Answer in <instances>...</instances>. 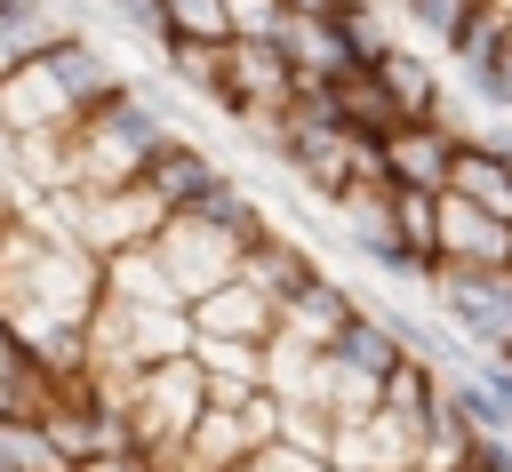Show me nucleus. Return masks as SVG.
I'll use <instances>...</instances> for the list:
<instances>
[{
	"mask_svg": "<svg viewBox=\"0 0 512 472\" xmlns=\"http://www.w3.org/2000/svg\"><path fill=\"white\" fill-rule=\"evenodd\" d=\"M320 352H328L336 368H352V376H368V384H384V376H392V368L408 360V344L392 336V320H384L376 304H360V312H352L344 328H328V336H320Z\"/></svg>",
	"mask_w": 512,
	"mask_h": 472,
	"instance_id": "obj_13",
	"label": "nucleus"
},
{
	"mask_svg": "<svg viewBox=\"0 0 512 472\" xmlns=\"http://www.w3.org/2000/svg\"><path fill=\"white\" fill-rule=\"evenodd\" d=\"M456 120L440 112V120H400V128H384L368 152H376V168L392 176V184H416V192H448V160H456Z\"/></svg>",
	"mask_w": 512,
	"mask_h": 472,
	"instance_id": "obj_10",
	"label": "nucleus"
},
{
	"mask_svg": "<svg viewBox=\"0 0 512 472\" xmlns=\"http://www.w3.org/2000/svg\"><path fill=\"white\" fill-rule=\"evenodd\" d=\"M280 16H288L280 0H232V40L240 32H280Z\"/></svg>",
	"mask_w": 512,
	"mask_h": 472,
	"instance_id": "obj_25",
	"label": "nucleus"
},
{
	"mask_svg": "<svg viewBox=\"0 0 512 472\" xmlns=\"http://www.w3.org/2000/svg\"><path fill=\"white\" fill-rule=\"evenodd\" d=\"M176 96L160 80H128L104 112L56 136V192H120L152 168L160 144H176Z\"/></svg>",
	"mask_w": 512,
	"mask_h": 472,
	"instance_id": "obj_3",
	"label": "nucleus"
},
{
	"mask_svg": "<svg viewBox=\"0 0 512 472\" xmlns=\"http://www.w3.org/2000/svg\"><path fill=\"white\" fill-rule=\"evenodd\" d=\"M0 472H72V456L48 440L40 416H0Z\"/></svg>",
	"mask_w": 512,
	"mask_h": 472,
	"instance_id": "obj_21",
	"label": "nucleus"
},
{
	"mask_svg": "<svg viewBox=\"0 0 512 472\" xmlns=\"http://www.w3.org/2000/svg\"><path fill=\"white\" fill-rule=\"evenodd\" d=\"M504 272H512V264H504Z\"/></svg>",
	"mask_w": 512,
	"mask_h": 472,
	"instance_id": "obj_30",
	"label": "nucleus"
},
{
	"mask_svg": "<svg viewBox=\"0 0 512 472\" xmlns=\"http://www.w3.org/2000/svg\"><path fill=\"white\" fill-rule=\"evenodd\" d=\"M424 432L432 424H416V416H400L392 400H376L368 416H352L344 432H336V472H416L424 464Z\"/></svg>",
	"mask_w": 512,
	"mask_h": 472,
	"instance_id": "obj_8",
	"label": "nucleus"
},
{
	"mask_svg": "<svg viewBox=\"0 0 512 472\" xmlns=\"http://www.w3.org/2000/svg\"><path fill=\"white\" fill-rule=\"evenodd\" d=\"M96 304H104V256L40 216L0 208V312L32 336L40 368H88Z\"/></svg>",
	"mask_w": 512,
	"mask_h": 472,
	"instance_id": "obj_1",
	"label": "nucleus"
},
{
	"mask_svg": "<svg viewBox=\"0 0 512 472\" xmlns=\"http://www.w3.org/2000/svg\"><path fill=\"white\" fill-rule=\"evenodd\" d=\"M368 72H376L392 120H440V112H448V88H440V64H432V56H416V48H384Z\"/></svg>",
	"mask_w": 512,
	"mask_h": 472,
	"instance_id": "obj_14",
	"label": "nucleus"
},
{
	"mask_svg": "<svg viewBox=\"0 0 512 472\" xmlns=\"http://www.w3.org/2000/svg\"><path fill=\"white\" fill-rule=\"evenodd\" d=\"M400 16H408L432 48H448V56H464V48L480 40V24H488L480 0H400Z\"/></svg>",
	"mask_w": 512,
	"mask_h": 472,
	"instance_id": "obj_18",
	"label": "nucleus"
},
{
	"mask_svg": "<svg viewBox=\"0 0 512 472\" xmlns=\"http://www.w3.org/2000/svg\"><path fill=\"white\" fill-rule=\"evenodd\" d=\"M248 248H256V240H248L240 224H224V216H168V232L152 240V256H160V272L176 280V296H184V304H200L208 288L240 280Z\"/></svg>",
	"mask_w": 512,
	"mask_h": 472,
	"instance_id": "obj_7",
	"label": "nucleus"
},
{
	"mask_svg": "<svg viewBox=\"0 0 512 472\" xmlns=\"http://www.w3.org/2000/svg\"><path fill=\"white\" fill-rule=\"evenodd\" d=\"M56 32H64L56 0H0V80H8L16 64H32Z\"/></svg>",
	"mask_w": 512,
	"mask_h": 472,
	"instance_id": "obj_17",
	"label": "nucleus"
},
{
	"mask_svg": "<svg viewBox=\"0 0 512 472\" xmlns=\"http://www.w3.org/2000/svg\"><path fill=\"white\" fill-rule=\"evenodd\" d=\"M248 456H256V432H248V416L208 400V416L184 432V448L168 456V472H232V464H248Z\"/></svg>",
	"mask_w": 512,
	"mask_h": 472,
	"instance_id": "obj_15",
	"label": "nucleus"
},
{
	"mask_svg": "<svg viewBox=\"0 0 512 472\" xmlns=\"http://www.w3.org/2000/svg\"><path fill=\"white\" fill-rule=\"evenodd\" d=\"M96 8H104L112 24H128V32H144L152 48H168V8H160V0H96Z\"/></svg>",
	"mask_w": 512,
	"mask_h": 472,
	"instance_id": "obj_23",
	"label": "nucleus"
},
{
	"mask_svg": "<svg viewBox=\"0 0 512 472\" xmlns=\"http://www.w3.org/2000/svg\"><path fill=\"white\" fill-rule=\"evenodd\" d=\"M312 272H320V264H312L296 240H280V232H264V240L248 248V264H240V280H256V288H264V296H280V304H288Z\"/></svg>",
	"mask_w": 512,
	"mask_h": 472,
	"instance_id": "obj_19",
	"label": "nucleus"
},
{
	"mask_svg": "<svg viewBox=\"0 0 512 472\" xmlns=\"http://www.w3.org/2000/svg\"><path fill=\"white\" fill-rule=\"evenodd\" d=\"M280 8H288V16H336L344 0H280Z\"/></svg>",
	"mask_w": 512,
	"mask_h": 472,
	"instance_id": "obj_26",
	"label": "nucleus"
},
{
	"mask_svg": "<svg viewBox=\"0 0 512 472\" xmlns=\"http://www.w3.org/2000/svg\"><path fill=\"white\" fill-rule=\"evenodd\" d=\"M448 192H464V200H480V208H496V216L512 224V152L488 144V136H456Z\"/></svg>",
	"mask_w": 512,
	"mask_h": 472,
	"instance_id": "obj_16",
	"label": "nucleus"
},
{
	"mask_svg": "<svg viewBox=\"0 0 512 472\" xmlns=\"http://www.w3.org/2000/svg\"><path fill=\"white\" fill-rule=\"evenodd\" d=\"M168 40H232V0H160Z\"/></svg>",
	"mask_w": 512,
	"mask_h": 472,
	"instance_id": "obj_22",
	"label": "nucleus"
},
{
	"mask_svg": "<svg viewBox=\"0 0 512 472\" xmlns=\"http://www.w3.org/2000/svg\"><path fill=\"white\" fill-rule=\"evenodd\" d=\"M112 392H120L128 448H144L152 464H168V456L184 448V432L208 416V376H200L192 352H176V360H160V368H144V376H128V384H112Z\"/></svg>",
	"mask_w": 512,
	"mask_h": 472,
	"instance_id": "obj_4",
	"label": "nucleus"
},
{
	"mask_svg": "<svg viewBox=\"0 0 512 472\" xmlns=\"http://www.w3.org/2000/svg\"><path fill=\"white\" fill-rule=\"evenodd\" d=\"M232 472H256V456H248V464H232Z\"/></svg>",
	"mask_w": 512,
	"mask_h": 472,
	"instance_id": "obj_28",
	"label": "nucleus"
},
{
	"mask_svg": "<svg viewBox=\"0 0 512 472\" xmlns=\"http://www.w3.org/2000/svg\"><path fill=\"white\" fill-rule=\"evenodd\" d=\"M144 184H152L176 216H216V208L240 192V176H224V168H216V152H208V144H192V136L160 144V152H152V168H144Z\"/></svg>",
	"mask_w": 512,
	"mask_h": 472,
	"instance_id": "obj_9",
	"label": "nucleus"
},
{
	"mask_svg": "<svg viewBox=\"0 0 512 472\" xmlns=\"http://www.w3.org/2000/svg\"><path fill=\"white\" fill-rule=\"evenodd\" d=\"M424 304L472 344V352H512V272L504 264H432Z\"/></svg>",
	"mask_w": 512,
	"mask_h": 472,
	"instance_id": "obj_6",
	"label": "nucleus"
},
{
	"mask_svg": "<svg viewBox=\"0 0 512 472\" xmlns=\"http://www.w3.org/2000/svg\"><path fill=\"white\" fill-rule=\"evenodd\" d=\"M352 312H360V296H352L344 280H328V272H312V280L288 296V328H296V336H312V344H320L328 328H344Z\"/></svg>",
	"mask_w": 512,
	"mask_h": 472,
	"instance_id": "obj_20",
	"label": "nucleus"
},
{
	"mask_svg": "<svg viewBox=\"0 0 512 472\" xmlns=\"http://www.w3.org/2000/svg\"><path fill=\"white\" fill-rule=\"evenodd\" d=\"M480 8H488V16H504V24H512V0H480Z\"/></svg>",
	"mask_w": 512,
	"mask_h": 472,
	"instance_id": "obj_27",
	"label": "nucleus"
},
{
	"mask_svg": "<svg viewBox=\"0 0 512 472\" xmlns=\"http://www.w3.org/2000/svg\"><path fill=\"white\" fill-rule=\"evenodd\" d=\"M176 352H192V312H176V304H128V296L104 288L96 328H88V368L104 384H128V376H144V368H160Z\"/></svg>",
	"mask_w": 512,
	"mask_h": 472,
	"instance_id": "obj_5",
	"label": "nucleus"
},
{
	"mask_svg": "<svg viewBox=\"0 0 512 472\" xmlns=\"http://www.w3.org/2000/svg\"><path fill=\"white\" fill-rule=\"evenodd\" d=\"M504 360H512V352H504Z\"/></svg>",
	"mask_w": 512,
	"mask_h": 472,
	"instance_id": "obj_29",
	"label": "nucleus"
},
{
	"mask_svg": "<svg viewBox=\"0 0 512 472\" xmlns=\"http://www.w3.org/2000/svg\"><path fill=\"white\" fill-rule=\"evenodd\" d=\"M120 88H128V72H120L88 32L64 24L32 64H16V72L0 80V136H8V144H24V136H64V128H80L88 112H104Z\"/></svg>",
	"mask_w": 512,
	"mask_h": 472,
	"instance_id": "obj_2",
	"label": "nucleus"
},
{
	"mask_svg": "<svg viewBox=\"0 0 512 472\" xmlns=\"http://www.w3.org/2000/svg\"><path fill=\"white\" fill-rule=\"evenodd\" d=\"M288 328V304L264 296L256 280H224L192 304V336H232V344H280Z\"/></svg>",
	"mask_w": 512,
	"mask_h": 472,
	"instance_id": "obj_11",
	"label": "nucleus"
},
{
	"mask_svg": "<svg viewBox=\"0 0 512 472\" xmlns=\"http://www.w3.org/2000/svg\"><path fill=\"white\" fill-rule=\"evenodd\" d=\"M0 376H40V352H32V336L0 312Z\"/></svg>",
	"mask_w": 512,
	"mask_h": 472,
	"instance_id": "obj_24",
	"label": "nucleus"
},
{
	"mask_svg": "<svg viewBox=\"0 0 512 472\" xmlns=\"http://www.w3.org/2000/svg\"><path fill=\"white\" fill-rule=\"evenodd\" d=\"M440 264H512V224L464 192H440V232H432Z\"/></svg>",
	"mask_w": 512,
	"mask_h": 472,
	"instance_id": "obj_12",
	"label": "nucleus"
}]
</instances>
